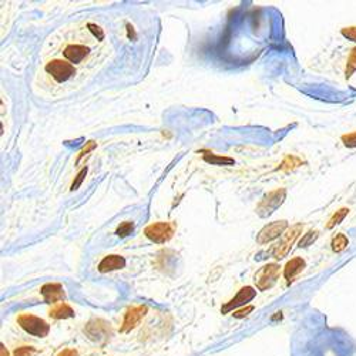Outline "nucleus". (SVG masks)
I'll return each mask as SVG.
<instances>
[{
    "mask_svg": "<svg viewBox=\"0 0 356 356\" xmlns=\"http://www.w3.org/2000/svg\"><path fill=\"white\" fill-rule=\"evenodd\" d=\"M97 38L87 29H80L74 33V38L61 40L59 49L60 56H52L56 59H63L73 64L74 67H83L86 63H91V57L97 52Z\"/></svg>",
    "mask_w": 356,
    "mask_h": 356,
    "instance_id": "f257e3e1",
    "label": "nucleus"
},
{
    "mask_svg": "<svg viewBox=\"0 0 356 356\" xmlns=\"http://www.w3.org/2000/svg\"><path fill=\"white\" fill-rule=\"evenodd\" d=\"M45 73L56 84H66L74 80L78 74V68L63 59L52 57L45 63Z\"/></svg>",
    "mask_w": 356,
    "mask_h": 356,
    "instance_id": "f03ea898",
    "label": "nucleus"
},
{
    "mask_svg": "<svg viewBox=\"0 0 356 356\" xmlns=\"http://www.w3.org/2000/svg\"><path fill=\"white\" fill-rule=\"evenodd\" d=\"M84 334L90 341L106 343L113 336V329H111L110 322H107L104 319L96 318L89 321L87 325L84 326Z\"/></svg>",
    "mask_w": 356,
    "mask_h": 356,
    "instance_id": "7ed1b4c3",
    "label": "nucleus"
},
{
    "mask_svg": "<svg viewBox=\"0 0 356 356\" xmlns=\"http://www.w3.org/2000/svg\"><path fill=\"white\" fill-rule=\"evenodd\" d=\"M17 324L22 326L27 334L37 336V338H45L50 332V325L46 322L45 319L30 315V313H22L17 317Z\"/></svg>",
    "mask_w": 356,
    "mask_h": 356,
    "instance_id": "20e7f679",
    "label": "nucleus"
},
{
    "mask_svg": "<svg viewBox=\"0 0 356 356\" xmlns=\"http://www.w3.org/2000/svg\"><path fill=\"white\" fill-rule=\"evenodd\" d=\"M285 195H287V191L284 188H278L266 194L265 197L262 198V201L258 204L257 207V214L261 218H266L269 215H272L273 212L280 208L282 203L285 201Z\"/></svg>",
    "mask_w": 356,
    "mask_h": 356,
    "instance_id": "39448f33",
    "label": "nucleus"
},
{
    "mask_svg": "<svg viewBox=\"0 0 356 356\" xmlns=\"http://www.w3.org/2000/svg\"><path fill=\"white\" fill-rule=\"evenodd\" d=\"M174 224L170 222H155L145 228V236L155 244H164L170 241L174 235Z\"/></svg>",
    "mask_w": 356,
    "mask_h": 356,
    "instance_id": "423d86ee",
    "label": "nucleus"
},
{
    "mask_svg": "<svg viewBox=\"0 0 356 356\" xmlns=\"http://www.w3.org/2000/svg\"><path fill=\"white\" fill-rule=\"evenodd\" d=\"M280 276V265L276 264H268L261 268L255 275V284L259 291H266L272 287Z\"/></svg>",
    "mask_w": 356,
    "mask_h": 356,
    "instance_id": "0eeeda50",
    "label": "nucleus"
},
{
    "mask_svg": "<svg viewBox=\"0 0 356 356\" xmlns=\"http://www.w3.org/2000/svg\"><path fill=\"white\" fill-rule=\"evenodd\" d=\"M302 228H303L302 224H296V225H294L292 228H289L288 232H287V234H284V236H282V240L280 241V244L275 247L273 257L278 258V259L287 257V255H288V252L291 251V247L294 245V243L296 241V238H298L299 234L302 232Z\"/></svg>",
    "mask_w": 356,
    "mask_h": 356,
    "instance_id": "6e6552de",
    "label": "nucleus"
},
{
    "mask_svg": "<svg viewBox=\"0 0 356 356\" xmlns=\"http://www.w3.org/2000/svg\"><path fill=\"white\" fill-rule=\"evenodd\" d=\"M147 311H148V308L145 305H137V306L129 308L127 312H126V315H124L122 326H120V332L122 334H127L130 331H133L141 322V319L144 318Z\"/></svg>",
    "mask_w": 356,
    "mask_h": 356,
    "instance_id": "1a4fd4ad",
    "label": "nucleus"
},
{
    "mask_svg": "<svg viewBox=\"0 0 356 356\" xmlns=\"http://www.w3.org/2000/svg\"><path fill=\"white\" fill-rule=\"evenodd\" d=\"M255 296H257V291L252 288V287H243L229 302H227L221 308V312L222 313H228V312L234 311L236 308H240V306H243L245 303L252 301Z\"/></svg>",
    "mask_w": 356,
    "mask_h": 356,
    "instance_id": "9d476101",
    "label": "nucleus"
},
{
    "mask_svg": "<svg viewBox=\"0 0 356 356\" xmlns=\"http://www.w3.org/2000/svg\"><path fill=\"white\" fill-rule=\"evenodd\" d=\"M288 228V222L287 221H275L271 222L259 231V234L257 236V241L259 244H268L273 241L275 238H278L282 232Z\"/></svg>",
    "mask_w": 356,
    "mask_h": 356,
    "instance_id": "9b49d317",
    "label": "nucleus"
},
{
    "mask_svg": "<svg viewBox=\"0 0 356 356\" xmlns=\"http://www.w3.org/2000/svg\"><path fill=\"white\" fill-rule=\"evenodd\" d=\"M43 299L46 303H56L63 301L66 298L63 285L59 282H50V284H45L42 289H40Z\"/></svg>",
    "mask_w": 356,
    "mask_h": 356,
    "instance_id": "f8f14e48",
    "label": "nucleus"
},
{
    "mask_svg": "<svg viewBox=\"0 0 356 356\" xmlns=\"http://www.w3.org/2000/svg\"><path fill=\"white\" fill-rule=\"evenodd\" d=\"M126 266V259L122 255H107L99 264V271L101 273L111 272L117 269H123Z\"/></svg>",
    "mask_w": 356,
    "mask_h": 356,
    "instance_id": "ddd939ff",
    "label": "nucleus"
},
{
    "mask_svg": "<svg viewBox=\"0 0 356 356\" xmlns=\"http://www.w3.org/2000/svg\"><path fill=\"white\" fill-rule=\"evenodd\" d=\"M305 265L306 264H305V261H303L302 258H292L288 264L285 265V268H284L285 280L288 281V282H292L296 275H299V273L302 272Z\"/></svg>",
    "mask_w": 356,
    "mask_h": 356,
    "instance_id": "4468645a",
    "label": "nucleus"
},
{
    "mask_svg": "<svg viewBox=\"0 0 356 356\" xmlns=\"http://www.w3.org/2000/svg\"><path fill=\"white\" fill-rule=\"evenodd\" d=\"M49 315L53 319H67L74 317V311H73V308L70 305L60 302L57 303V305H54L53 308L49 311Z\"/></svg>",
    "mask_w": 356,
    "mask_h": 356,
    "instance_id": "2eb2a0df",
    "label": "nucleus"
},
{
    "mask_svg": "<svg viewBox=\"0 0 356 356\" xmlns=\"http://www.w3.org/2000/svg\"><path fill=\"white\" fill-rule=\"evenodd\" d=\"M204 160L207 163H210L211 166H234V159H229V157H218L215 154H210L207 152L204 154Z\"/></svg>",
    "mask_w": 356,
    "mask_h": 356,
    "instance_id": "dca6fc26",
    "label": "nucleus"
},
{
    "mask_svg": "<svg viewBox=\"0 0 356 356\" xmlns=\"http://www.w3.org/2000/svg\"><path fill=\"white\" fill-rule=\"evenodd\" d=\"M301 164H302V160L296 159L294 155H288V157H285V160L281 163L280 167L276 168V170H281V171H291V170H294V168L299 167Z\"/></svg>",
    "mask_w": 356,
    "mask_h": 356,
    "instance_id": "f3484780",
    "label": "nucleus"
},
{
    "mask_svg": "<svg viewBox=\"0 0 356 356\" xmlns=\"http://www.w3.org/2000/svg\"><path fill=\"white\" fill-rule=\"evenodd\" d=\"M348 212L349 208H341V210H338V211L335 212L334 215L331 217V220L328 221L326 228H328V229H332V228L336 227L338 224H341L342 221L345 220V217L348 215Z\"/></svg>",
    "mask_w": 356,
    "mask_h": 356,
    "instance_id": "a211bd4d",
    "label": "nucleus"
},
{
    "mask_svg": "<svg viewBox=\"0 0 356 356\" xmlns=\"http://www.w3.org/2000/svg\"><path fill=\"white\" fill-rule=\"evenodd\" d=\"M348 244L349 241L348 238H346V235H336L334 240H332V250H334L335 252H342V251L348 247Z\"/></svg>",
    "mask_w": 356,
    "mask_h": 356,
    "instance_id": "6ab92c4d",
    "label": "nucleus"
},
{
    "mask_svg": "<svg viewBox=\"0 0 356 356\" xmlns=\"http://www.w3.org/2000/svg\"><path fill=\"white\" fill-rule=\"evenodd\" d=\"M133 231H134V224H133L131 221H124V222H122V224L118 225L115 234L118 235L120 238H124V236H129Z\"/></svg>",
    "mask_w": 356,
    "mask_h": 356,
    "instance_id": "aec40b11",
    "label": "nucleus"
},
{
    "mask_svg": "<svg viewBox=\"0 0 356 356\" xmlns=\"http://www.w3.org/2000/svg\"><path fill=\"white\" fill-rule=\"evenodd\" d=\"M355 71H356V47H353V49H352V52H350V56H349V59H348L346 70H345V76H346V78H349V77L352 76Z\"/></svg>",
    "mask_w": 356,
    "mask_h": 356,
    "instance_id": "412c9836",
    "label": "nucleus"
},
{
    "mask_svg": "<svg viewBox=\"0 0 356 356\" xmlns=\"http://www.w3.org/2000/svg\"><path fill=\"white\" fill-rule=\"evenodd\" d=\"M317 238H318V231H309V232H306V234L303 235L302 238H301V241H299V247H301V248L308 247V245H311Z\"/></svg>",
    "mask_w": 356,
    "mask_h": 356,
    "instance_id": "4be33fe9",
    "label": "nucleus"
},
{
    "mask_svg": "<svg viewBox=\"0 0 356 356\" xmlns=\"http://www.w3.org/2000/svg\"><path fill=\"white\" fill-rule=\"evenodd\" d=\"M36 355V348L33 346H20L16 348L13 352V356H34Z\"/></svg>",
    "mask_w": 356,
    "mask_h": 356,
    "instance_id": "5701e85b",
    "label": "nucleus"
},
{
    "mask_svg": "<svg viewBox=\"0 0 356 356\" xmlns=\"http://www.w3.org/2000/svg\"><path fill=\"white\" fill-rule=\"evenodd\" d=\"M87 27H89V30L93 33V36L97 38V40H100V42H103V40L106 38L103 29H100L97 24H94V23H87Z\"/></svg>",
    "mask_w": 356,
    "mask_h": 356,
    "instance_id": "b1692460",
    "label": "nucleus"
},
{
    "mask_svg": "<svg viewBox=\"0 0 356 356\" xmlns=\"http://www.w3.org/2000/svg\"><path fill=\"white\" fill-rule=\"evenodd\" d=\"M86 174H87V167H84L78 174H77L76 180L73 181V184H71V191H74V189H77L80 185H82V182L84 181V178H86Z\"/></svg>",
    "mask_w": 356,
    "mask_h": 356,
    "instance_id": "393cba45",
    "label": "nucleus"
},
{
    "mask_svg": "<svg viewBox=\"0 0 356 356\" xmlns=\"http://www.w3.org/2000/svg\"><path fill=\"white\" fill-rule=\"evenodd\" d=\"M342 141L346 147H356V131L342 136Z\"/></svg>",
    "mask_w": 356,
    "mask_h": 356,
    "instance_id": "a878e982",
    "label": "nucleus"
},
{
    "mask_svg": "<svg viewBox=\"0 0 356 356\" xmlns=\"http://www.w3.org/2000/svg\"><path fill=\"white\" fill-rule=\"evenodd\" d=\"M94 148H96V143H94V141H89V143L86 144V147H84L83 150L80 151V154H78V157H77V163L83 159L86 154H89V152H90L91 150H94Z\"/></svg>",
    "mask_w": 356,
    "mask_h": 356,
    "instance_id": "bb28decb",
    "label": "nucleus"
},
{
    "mask_svg": "<svg viewBox=\"0 0 356 356\" xmlns=\"http://www.w3.org/2000/svg\"><path fill=\"white\" fill-rule=\"evenodd\" d=\"M342 34L349 40L356 42V27H345V29H342Z\"/></svg>",
    "mask_w": 356,
    "mask_h": 356,
    "instance_id": "cd10ccee",
    "label": "nucleus"
},
{
    "mask_svg": "<svg viewBox=\"0 0 356 356\" xmlns=\"http://www.w3.org/2000/svg\"><path fill=\"white\" fill-rule=\"evenodd\" d=\"M254 311V306H247V308H244V309H240V311H235L234 312V317L235 318H244V317H247L250 312Z\"/></svg>",
    "mask_w": 356,
    "mask_h": 356,
    "instance_id": "c85d7f7f",
    "label": "nucleus"
},
{
    "mask_svg": "<svg viewBox=\"0 0 356 356\" xmlns=\"http://www.w3.org/2000/svg\"><path fill=\"white\" fill-rule=\"evenodd\" d=\"M57 356H78V352L76 349H63Z\"/></svg>",
    "mask_w": 356,
    "mask_h": 356,
    "instance_id": "c756f323",
    "label": "nucleus"
},
{
    "mask_svg": "<svg viewBox=\"0 0 356 356\" xmlns=\"http://www.w3.org/2000/svg\"><path fill=\"white\" fill-rule=\"evenodd\" d=\"M0 356H9L8 350H6V348H5L3 345L0 346Z\"/></svg>",
    "mask_w": 356,
    "mask_h": 356,
    "instance_id": "7c9ffc66",
    "label": "nucleus"
}]
</instances>
